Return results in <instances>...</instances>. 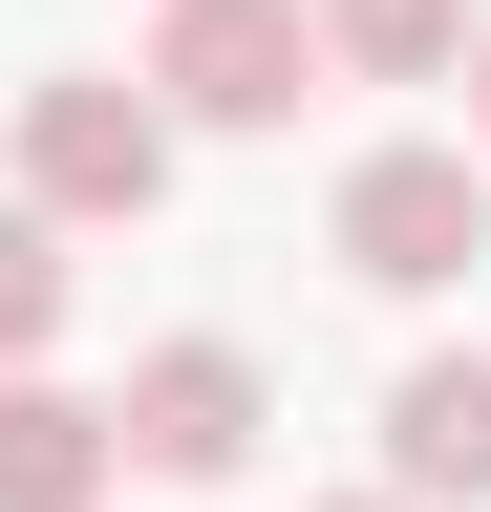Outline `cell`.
Instances as JSON below:
<instances>
[{
	"label": "cell",
	"mask_w": 491,
	"mask_h": 512,
	"mask_svg": "<svg viewBox=\"0 0 491 512\" xmlns=\"http://www.w3.org/2000/svg\"><path fill=\"white\" fill-rule=\"evenodd\" d=\"M150 192H171V107L107 86V64H43L22 86V214L43 235H107V214H150Z\"/></svg>",
	"instance_id": "obj_1"
},
{
	"label": "cell",
	"mask_w": 491,
	"mask_h": 512,
	"mask_svg": "<svg viewBox=\"0 0 491 512\" xmlns=\"http://www.w3.org/2000/svg\"><path fill=\"white\" fill-rule=\"evenodd\" d=\"M470 256H491V150H363V171H342V278L449 299Z\"/></svg>",
	"instance_id": "obj_2"
},
{
	"label": "cell",
	"mask_w": 491,
	"mask_h": 512,
	"mask_svg": "<svg viewBox=\"0 0 491 512\" xmlns=\"http://www.w3.org/2000/svg\"><path fill=\"white\" fill-rule=\"evenodd\" d=\"M299 86H321V22L299 0H171V43H150L171 128H299Z\"/></svg>",
	"instance_id": "obj_3"
},
{
	"label": "cell",
	"mask_w": 491,
	"mask_h": 512,
	"mask_svg": "<svg viewBox=\"0 0 491 512\" xmlns=\"http://www.w3.org/2000/svg\"><path fill=\"white\" fill-rule=\"evenodd\" d=\"M107 448L171 470V491H235V470H257V363H235V342H150L129 384H107Z\"/></svg>",
	"instance_id": "obj_4"
},
{
	"label": "cell",
	"mask_w": 491,
	"mask_h": 512,
	"mask_svg": "<svg viewBox=\"0 0 491 512\" xmlns=\"http://www.w3.org/2000/svg\"><path fill=\"white\" fill-rule=\"evenodd\" d=\"M385 491L406 512H491V342H427L385 384Z\"/></svg>",
	"instance_id": "obj_5"
},
{
	"label": "cell",
	"mask_w": 491,
	"mask_h": 512,
	"mask_svg": "<svg viewBox=\"0 0 491 512\" xmlns=\"http://www.w3.org/2000/svg\"><path fill=\"white\" fill-rule=\"evenodd\" d=\"M107 491H129V448L86 384H0V512H107Z\"/></svg>",
	"instance_id": "obj_6"
},
{
	"label": "cell",
	"mask_w": 491,
	"mask_h": 512,
	"mask_svg": "<svg viewBox=\"0 0 491 512\" xmlns=\"http://www.w3.org/2000/svg\"><path fill=\"white\" fill-rule=\"evenodd\" d=\"M470 0H321V64H363V86H449Z\"/></svg>",
	"instance_id": "obj_7"
},
{
	"label": "cell",
	"mask_w": 491,
	"mask_h": 512,
	"mask_svg": "<svg viewBox=\"0 0 491 512\" xmlns=\"http://www.w3.org/2000/svg\"><path fill=\"white\" fill-rule=\"evenodd\" d=\"M43 342H65V235L0 192V363H43Z\"/></svg>",
	"instance_id": "obj_8"
},
{
	"label": "cell",
	"mask_w": 491,
	"mask_h": 512,
	"mask_svg": "<svg viewBox=\"0 0 491 512\" xmlns=\"http://www.w3.org/2000/svg\"><path fill=\"white\" fill-rule=\"evenodd\" d=\"M449 64H470V150H491V22H470V43H449Z\"/></svg>",
	"instance_id": "obj_9"
},
{
	"label": "cell",
	"mask_w": 491,
	"mask_h": 512,
	"mask_svg": "<svg viewBox=\"0 0 491 512\" xmlns=\"http://www.w3.org/2000/svg\"><path fill=\"white\" fill-rule=\"evenodd\" d=\"M342 512H406V491H342Z\"/></svg>",
	"instance_id": "obj_10"
}]
</instances>
